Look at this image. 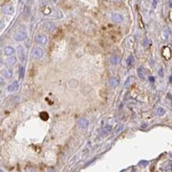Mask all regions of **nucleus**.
I'll use <instances>...</instances> for the list:
<instances>
[{"instance_id":"f257e3e1","label":"nucleus","mask_w":172,"mask_h":172,"mask_svg":"<svg viewBox=\"0 0 172 172\" xmlns=\"http://www.w3.org/2000/svg\"><path fill=\"white\" fill-rule=\"evenodd\" d=\"M31 56L33 59L39 60L43 57L44 56V51L43 49L41 48H33L32 52H31Z\"/></svg>"},{"instance_id":"f03ea898","label":"nucleus","mask_w":172,"mask_h":172,"mask_svg":"<svg viewBox=\"0 0 172 172\" xmlns=\"http://www.w3.org/2000/svg\"><path fill=\"white\" fill-rule=\"evenodd\" d=\"M27 37V33L25 30H20L15 33L14 38L17 41H22Z\"/></svg>"},{"instance_id":"7ed1b4c3","label":"nucleus","mask_w":172,"mask_h":172,"mask_svg":"<svg viewBox=\"0 0 172 172\" xmlns=\"http://www.w3.org/2000/svg\"><path fill=\"white\" fill-rule=\"evenodd\" d=\"M36 41L37 43L41 44H45L48 41V38L45 35L43 34H38L36 37Z\"/></svg>"},{"instance_id":"20e7f679","label":"nucleus","mask_w":172,"mask_h":172,"mask_svg":"<svg viewBox=\"0 0 172 172\" xmlns=\"http://www.w3.org/2000/svg\"><path fill=\"white\" fill-rule=\"evenodd\" d=\"M18 87H19V84L17 82V81H14L12 83H10L7 86V90L10 92H14V91H16L18 89Z\"/></svg>"},{"instance_id":"39448f33","label":"nucleus","mask_w":172,"mask_h":172,"mask_svg":"<svg viewBox=\"0 0 172 172\" xmlns=\"http://www.w3.org/2000/svg\"><path fill=\"white\" fill-rule=\"evenodd\" d=\"M14 8L13 7V6L10 5V4L6 5L3 8V12L5 14H12L14 13Z\"/></svg>"},{"instance_id":"423d86ee","label":"nucleus","mask_w":172,"mask_h":172,"mask_svg":"<svg viewBox=\"0 0 172 172\" xmlns=\"http://www.w3.org/2000/svg\"><path fill=\"white\" fill-rule=\"evenodd\" d=\"M111 130H112V126L111 125H106L105 127L102 129L101 132H100V135L102 136H106L110 133Z\"/></svg>"},{"instance_id":"0eeeda50","label":"nucleus","mask_w":172,"mask_h":172,"mask_svg":"<svg viewBox=\"0 0 172 172\" xmlns=\"http://www.w3.org/2000/svg\"><path fill=\"white\" fill-rule=\"evenodd\" d=\"M137 75H138V76L140 77V79H144L145 78V75H146V69H145L143 66L140 67V68L137 69Z\"/></svg>"},{"instance_id":"6e6552de","label":"nucleus","mask_w":172,"mask_h":172,"mask_svg":"<svg viewBox=\"0 0 172 172\" xmlns=\"http://www.w3.org/2000/svg\"><path fill=\"white\" fill-rule=\"evenodd\" d=\"M78 124H79V126L81 129H86L89 125V121L86 119H85V118H81L79 120Z\"/></svg>"},{"instance_id":"1a4fd4ad","label":"nucleus","mask_w":172,"mask_h":172,"mask_svg":"<svg viewBox=\"0 0 172 172\" xmlns=\"http://www.w3.org/2000/svg\"><path fill=\"white\" fill-rule=\"evenodd\" d=\"M112 19L114 22L120 23V22H122V21H123V17L120 14L115 13V14H113V15H112Z\"/></svg>"},{"instance_id":"9d476101","label":"nucleus","mask_w":172,"mask_h":172,"mask_svg":"<svg viewBox=\"0 0 172 172\" xmlns=\"http://www.w3.org/2000/svg\"><path fill=\"white\" fill-rule=\"evenodd\" d=\"M17 62V58L15 56H10L6 60V64L7 66H13Z\"/></svg>"},{"instance_id":"9b49d317","label":"nucleus","mask_w":172,"mask_h":172,"mask_svg":"<svg viewBox=\"0 0 172 172\" xmlns=\"http://www.w3.org/2000/svg\"><path fill=\"white\" fill-rule=\"evenodd\" d=\"M4 52H5V54L6 56H12L13 54H14L15 49L13 48V47H11V46H7V47H6V48H5Z\"/></svg>"},{"instance_id":"f8f14e48","label":"nucleus","mask_w":172,"mask_h":172,"mask_svg":"<svg viewBox=\"0 0 172 172\" xmlns=\"http://www.w3.org/2000/svg\"><path fill=\"white\" fill-rule=\"evenodd\" d=\"M44 28H45V30L47 31H48V32H52V31L55 30L56 26L54 23H52V22H47V23L44 25Z\"/></svg>"},{"instance_id":"ddd939ff","label":"nucleus","mask_w":172,"mask_h":172,"mask_svg":"<svg viewBox=\"0 0 172 172\" xmlns=\"http://www.w3.org/2000/svg\"><path fill=\"white\" fill-rule=\"evenodd\" d=\"M110 64H113V65H116V64H118L120 63V56H112L110 58Z\"/></svg>"},{"instance_id":"4468645a","label":"nucleus","mask_w":172,"mask_h":172,"mask_svg":"<svg viewBox=\"0 0 172 172\" xmlns=\"http://www.w3.org/2000/svg\"><path fill=\"white\" fill-rule=\"evenodd\" d=\"M109 84H110V86H113V87H116V86H117L118 85H119V79L116 77L111 78V79H109Z\"/></svg>"},{"instance_id":"2eb2a0df","label":"nucleus","mask_w":172,"mask_h":172,"mask_svg":"<svg viewBox=\"0 0 172 172\" xmlns=\"http://www.w3.org/2000/svg\"><path fill=\"white\" fill-rule=\"evenodd\" d=\"M17 54H18L20 60H21L22 61H23L25 59V54H24V49L22 46L17 47Z\"/></svg>"},{"instance_id":"dca6fc26","label":"nucleus","mask_w":172,"mask_h":172,"mask_svg":"<svg viewBox=\"0 0 172 172\" xmlns=\"http://www.w3.org/2000/svg\"><path fill=\"white\" fill-rule=\"evenodd\" d=\"M3 75L5 76L6 78H7V79H10V78L12 77V75H13V71L12 70H10V69H5L3 71Z\"/></svg>"},{"instance_id":"f3484780","label":"nucleus","mask_w":172,"mask_h":172,"mask_svg":"<svg viewBox=\"0 0 172 172\" xmlns=\"http://www.w3.org/2000/svg\"><path fill=\"white\" fill-rule=\"evenodd\" d=\"M134 61H135V60H134V56L133 55H130L127 58L126 60V64H127V66L130 67L133 65V64L134 63Z\"/></svg>"},{"instance_id":"a211bd4d","label":"nucleus","mask_w":172,"mask_h":172,"mask_svg":"<svg viewBox=\"0 0 172 172\" xmlns=\"http://www.w3.org/2000/svg\"><path fill=\"white\" fill-rule=\"evenodd\" d=\"M40 117H41L43 120H47L49 117L48 113L47 112H41L40 113Z\"/></svg>"},{"instance_id":"6ab92c4d","label":"nucleus","mask_w":172,"mask_h":172,"mask_svg":"<svg viewBox=\"0 0 172 172\" xmlns=\"http://www.w3.org/2000/svg\"><path fill=\"white\" fill-rule=\"evenodd\" d=\"M157 114L159 116H163L165 113H166V111H165V109L163 108H162V107H159L158 109H157Z\"/></svg>"},{"instance_id":"aec40b11","label":"nucleus","mask_w":172,"mask_h":172,"mask_svg":"<svg viewBox=\"0 0 172 172\" xmlns=\"http://www.w3.org/2000/svg\"><path fill=\"white\" fill-rule=\"evenodd\" d=\"M123 128H124V125H123L122 124L118 125L117 127V128H116V130H115V134H118L119 133H120V132L122 131Z\"/></svg>"},{"instance_id":"412c9836","label":"nucleus","mask_w":172,"mask_h":172,"mask_svg":"<svg viewBox=\"0 0 172 172\" xmlns=\"http://www.w3.org/2000/svg\"><path fill=\"white\" fill-rule=\"evenodd\" d=\"M19 75L21 78H23L25 75V68L23 66L19 67Z\"/></svg>"},{"instance_id":"4be33fe9","label":"nucleus","mask_w":172,"mask_h":172,"mask_svg":"<svg viewBox=\"0 0 172 172\" xmlns=\"http://www.w3.org/2000/svg\"><path fill=\"white\" fill-rule=\"evenodd\" d=\"M164 36H165V38H167V37H169V35H170V31L167 30V29H166V30H164Z\"/></svg>"},{"instance_id":"5701e85b","label":"nucleus","mask_w":172,"mask_h":172,"mask_svg":"<svg viewBox=\"0 0 172 172\" xmlns=\"http://www.w3.org/2000/svg\"><path fill=\"white\" fill-rule=\"evenodd\" d=\"M147 44H148V40H147V38H145L144 39V43H143V45H144V47H146L147 46Z\"/></svg>"},{"instance_id":"b1692460","label":"nucleus","mask_w":172,"mask_h":172,"mask_svg":"<svg viewBox=\"0 0 172 172\" xmlns=\"http://www.w3.org/2000/svg\"><path fill=\"white\" fill-rule=\"evenodd\" d=\"M159 75L161 77L163 76V68H160L159 71Z\"/></svg>"},{"instance_id":"393cba45","label":"nucleus","mask_w":172,"mask_h":172,"mask_svg":"<svg viewBox=\"0 0 172 172\" xmlns=\"http://www.w3.org/2000/svg\"><path fill=\"white\" fill-rule=\"evenodd\" d=\"M4 84V80L3 79L2 77H0V86H2V85H3Z\"/></svg>"},{"instance_id":"a878e982","label":"nucleus","mask_w":172,"mask_h":172,"mask_svg":"<svg viewBox=\"0 0 172 172\" xmlns=\"http://www.w3.org/2000/svg\"><path fill=\"white\" fill-rule=\"evenodd\" d=\"M148 79H149V80H150L151 82H154V81H155V78H154L153 76H149Z\"/></svg>"},{"instance_id":"bb28decb","label":"nucleus","mask_w":172,"mask_h":172,"mask_svg":"<svg viewBox=\"0 0 172 172\" xmlns=\"http://www.w3.org/2000/svg\"><path fill=\"white\" fill-rule=\"evenodd\" d=\"M3 27H4V24L3 23V22L0 21V30H1V29H3Z\"/></svg>"},{"instance_id":"cd10ccee","label":"nucleus","mask_w":172,"mask_h":172,"mask_svg":"<svg viewBox=\"0 0 172 172\" xmlns=\"http://www.w3.org/2000/svg\"><path fill=\"white\" fill-rule=\"evenodd\" d=\"M156 4H157V2H156V1H153V2H152V6H153V7H155V6H156Z\"/></svg>"},{"instance_id":"c85d7f7f","label":"nucleus","mask_w":172,"mask_h":172,"mask_svg":"<svg viewBox=\"0 0 172 172\" xmlns=\"http://www.w3.org/2000/svg\"><path fill=\"white\" fill-rule=\"evenodd\" d=\"M48 172H56V171H54V170H49Z\"/></svg>"},{"instance_id":"c756f323","label":"nucleus","mask_w":172,"mask_h":172,"mask_svg":"<svg viewBox=\"0 0 172 172\" xmlns=\"http://www.w3.org/2000/svg\"><path fill=\"white\" fill-rule=\"evenodd\" d=\"M132 172H137V171H135V169H133V170H132Z\"/></svg>"},{"instance_id":"7c9ffc66","label":"nucleus","mask_w":172,"mask_h":172,"mask_svg":"<svg viewBox=\"0 0 172 172\" xmlns=\"http://www.w3.org/2000/svg\"><path fill=\"white\" fill-rule=\"evenodd\" d=\"M2 65V60H0V67H1Z\"/></svg>"}]
</instances>
